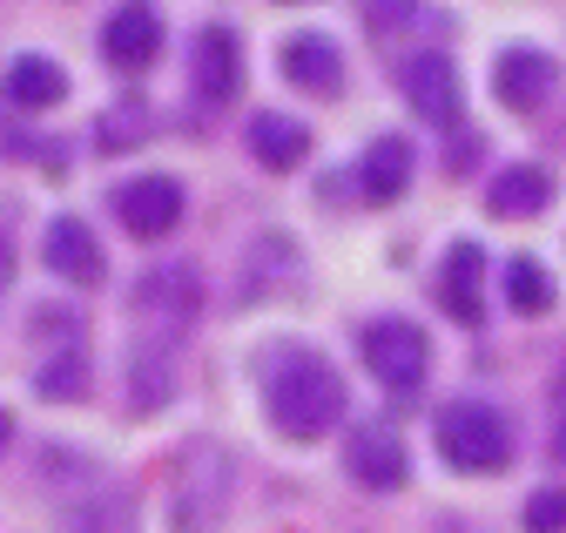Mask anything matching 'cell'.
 I'll use <instances>...</instances> for the list:
<instances>
[{
  "instance_id": "cell-1",
  "label": "cell",
  "mask_w": 566,
  "mask_h": 533,
  "mask_svg": "<svg viewBox=\"0 0 566 533\" xmlns=\"http://www.w3.org/2000/svg\"><path fill=\"white\" fill-rule=\"evenodd\" d=\"M263 412L283 439L297 446H317L324 432L344 426V378L324 352H304V345H276L263 352Z\"/></svg>"
},
{
  "instance_id": "cell-2",
  "label": "cell",
  "mask_w": 566,
  "mask_h": 533,
  "mask_svg": "<svg viewBox=\"0 0 566 533\" xmlns=\"http://www.w3.org/2000/svg\"><path fill=\"white\" fill-rule=\"evenodd\" d=\"M439 459L452 466V473H506L513 459V426L500 406H485V398H452V406H439Z\"/></svg>"
},
{
  "instance_id": "cell-3",
  "label": "cell",
  "mask_w": 566,
  "mask_h": 533,
  "mask_svg": "<svg viewBox=\"0 0 566 533\" xmlns=\"http://www.w3.org/2000/svg\"><path fill=\"white\" fill-rule=\"evenodd\" d=\"M128 311L135 324L149 331L142 345H182L189 338V324L202 311V278H196V263H156V271H142L135 291H128Z\"/></svg>"
},
{
  "instance_id": "cell-4",
  "label": "cell",
  "mask_w": 566,
  "mask_h": 533,
  "mask_svg": "<svg viewBox=\"0 0 566 533\" xmlns=\"http://www.w3.org/2000/svg\"><path fill=\"white\" fill-rule=\"evenodd\" d=\"M358 358H365V372L391 398H418L424 372H432V338H424V324L385 311V317H365L358 324Z\"/></svg>"
},
{
  "instance_id": "cell-5",
  "label": "cell",
  "mask_w": 566,
  "mask_h": 533,
  "mask_svg": "<svg viewBox=\"0 0 566 533\" xmlns=\"http://www.w3.org/2000/svg\"><path fill=\"white\" fill-rule=\"evenodd\" d=\"M108 210H115V223H122L135 243H156V237H169V230L189 217V189H182L176 176H128V182H115Z\"/></svg>"
},
{
  "instance_id": "cell-6",
  "label": "cell",
  "mask_w": 566,
  "mask_h": 533,
  "mask_svg": "<svg viewBox=\"0 0 566 533\" xmlns=\"http://www.w3.org/2000/svg\"><path fill=\"white\" fill-rule=\"evenodd\" d=\"M189 88L209 108H230L243 95V41H237V28H223V21L196 28V41H189Z\"/></svg>"
},
{
  "instance_id": "cell-7",
  "label": "cell",
  "mask_w": 566,
  "mask_h": 533,
  "mask_svg": "<svg viewBox=\"0 0 566 533\" xmlns=\"http://www.w3.org/2000/svg\"><path fill=\"white\" fill-rule=\"evenodd\" d=\"M398 88H405V102L418 108V122H432V128H452L459 108H465L459 69H452V54H439V48L405 54V61H398Z\"/></svg>"
},
{
  "instance_id": "cell-8",
  "label": "cell",
  "mask_w": 566,
  "mask_h": 533,
  "mask_svg": "<svg viewBox=\"0 0 566 533\" xmlns=\"http://www.w3.org/2000/svg\"><path fill=\"white\" fill-rule=\"evenodd\" d=\"M163 8L156 0H122V8L108 14V28H102V61L108 69H122V75H142L149 61L163 54Z\"/></svg>"
},
{
  "instance_id": "cell-9",
  "label": "cell",
  "mask_w": 566,
  "mask_h": 533,
  "mask_svg": "<svg viewBox=\"0 0 566 533\" xmlns=\"http://www.w3.org/2000/svg\"><path fill=\"white\" fill-rule=\"evenodd\" d=\"M41 263H48L61 284H88V291L108 278V250L88 230V217H54L48 237H41Z\"/></svg>"
},
{
  "instance_id": "cell-10",
  "label": "cell",
  "mask_w": 566,
  "mask_h": 533,
  "mask_svg": "<svg viewBox=\"0 0 566 533\" xmlns=\"http://www.w3.org/2000/svg\"><path fill=\"white\" fill-rule=\"evenodd\" d=\"M344 473L358 480V487H371V493H398L405 473H411V452H405V439L391 426H350V439H344Z\"/></svg>"
},
{
  "instance_id": "cell-11",
  "label": "cell",
  "mask_w": 566,
  "mask_h": 533,
  "mask_svg": "<svg viewBox=\"0 0 566 533\" xmlns=\"http://www.w3.org/2000/svg\"><path fill=\"white\" fill-rule=\"evenodd\" d=\"M553 82H559V69H553L546 48H506L500 61H492V95H500V108H513V115L546 108Z\"/></svg>"
},
{
  "instance_id": "cell-12",
  "label": "cell",
  "mask_w": 566,
  "mask_h": 533,
  "mask_svg": "<svg viewBox=\"0 0 566 533\" xmlns=\"http://www.w3.org/2000/svg\"><path fill=\"white\" fill-rule=\"evenodd\" d=\"M276 69H283V82H291V88H304L317 102L344 95V48L331 34H291V41H283V54H276Z\"/></svg>"
},
{
  "instance_id": "cell-13",
  "label": "cell",
  "mask_w": 566,
  "mask_h": 533,
  "mask_svg": "<svg viewBox=\"0 0 566 533\" xmlns=\"http://www.w3.org/2000/svg\"><path fill=\"white\" fill-rule=\"evenodd\" d=\"M243 143H250V156H256L263 169L291 176V169H304V156H311V128H304L297 115H283V108H256L250 128H243Z\"/></svg>"
},
{
  "instance_id": "cell-14",
  "label": "cell",
  "mask_w": 566,
  "mask_h": 533,
  "mask_svg": "<svg viewBox=\"0 0 566 533\" xmlns=\"http://www.w3.org/2000/svg\"><path fill=\"white\" fill-rule=\"evenodd\" d=\"M439 304L459 324H485V250L472 237H459L446 250V278H439Z\"/></svg>"
},
{
  "instance_id": "cell-15",
  "label": "cell",
  "mask_w": 566,
  "mask_h": 533,
  "mask_svg": "<svg viewBox=\"0 0 566 533\" xmlns=\"http://www.w3.org/2000/svg\"><path fill=\"white\" fill-rule=\"evenodd\" d=\"M411 189V143L405 136H378L365 156H358V196L365 203H398V196Z\"/></svg>"
},
{
  "instance_id": "cell-16",
  "label": "cell",
  "mask_w": 566,
  "mask_h": 533,
  "mask_svg": "<svg viewBox=\"0 0 566 533\" xmlns=\"http://www.w3.org/2000/svg\"><path fill=\"white\" fill-rule=\"evenodd\" d=\"M546 203H553V176H546L539 163H513V169L492 176V189H485V210H492V217H506V223H520V217H546Z\"/></svg>"
},
{
  "instance_id": "cell-17",
  "label": "cell",
  "mask_w": 566,
  "mask_h": 533,
  "mask_svg": "<svg viewBox=\"0 0 566 533\" xmlns=\"http://www.w3.org/2000/svg\"><path fill=\"white\" fill-rule=\"evenodd\" d=\"M67 102V69L54 54H21L8 69V108L34 115V108H61Z\"/></svg>"
},
{
  "instance_id": "cell-18",
  "label": "cell",
  "mask_w": 566,
  "mask_h": 533,
  "mask_svg": "<svg viewBox=\"0 0 566 533\" xmlns=\"http://www.w3.org/2000/svg\"><path fill=\"white\" fill-rule=\"evenodd\" d=\"M149 136H156V115H149V102H142V95H122V102H108L95 115V149H108V156L142 149Z\"/></svg>"
},
{
  "instance_id": "cell-19",
  "label": "cell",
  "mask_w": 566,
  "mask_h": 533,
  "mask_svg": "<svg viewBox=\"0 0 566 533\" xmlns=\"http://www.w3.org/2000/svg\"><path fill=\"white\" fill-rule=\"evenodd\" d=\"M34 398H48V406H75V398H88V345H67L48 365H34Z\"/></svg>"
},
{
  "instance_id": "cell-20",
  "label": "cell",
  "mask_w": 566,
  "mask_h": 533,
  "mask_svg": "<svg viewBox=\"0 0 566 533\" xmlns=\"http://www.w3.org/2000/svg\"><path fill=\"white\" fill-rule=\"evenodd\" d=\"M176 398V385H169V352L163 345H135V358H128V406L135 412H163Z\"/></svg>"
},
{
  "instance_id": "cell-21",
  "label": "cell",
  "mask_w": 566,
  "mask_h": 533,
  "mask_svg": "<svg viewBox=\"0 0 566 533\" xmlns=\"http://www.w3.org/2000/svg\"><path fill=\"white\" fill-rule=\"evenodd\" d=\"M506 304L526 311V317L553 311V278H546L539 257H513V263H506Z\"/></svg>"
},
{
  "instance_id": "cell-22",
  "label": "cell",
  "mask_w": 566,
  "mask_h": 533,
  "mask_svg": "<svg viewBox=\"0 0 566 533\" xmlns=\"http://www.w3.org/2000/svg\"><path fill=\"white\" fill-rule=\"evenodd\" d=\"M520 520H526V533H566V487H539Z\"/></svg>"
},
{
  "instance_id": "cell-23",
  "label": "cell",
  "mask_w": 566,
  "mask_h": 533,
  "mask_svg": "<svg viewBox=\"0 0 566 533\" xmlns=\"http://www.w3.org/2000/svg\"><path fill=\"white\" fill-rule=\"evenodd\" d=\"M418 14V0H365V21L385 34V28H398V21H411Z\"/></svg>"
},
{
  "instance_id": "cell-24",
  "label": "cell",
  "mask_w": 566,
  "mask_h": 533,
  "mask_svg": "<svg viewBox=\"0 0 566 533\" xmlns=\"http://www.w3.org/2000/svg\"><path fill=\"white\" fill-rule=\"evenodd\" d=\"M34 331H41V338H67L75 317H67V311H34Z\"/></svg>"
},
{
  "instance_id": "cell-25",
  "label": "cell",
  "mask_w": 566,
  "mask_h": 533,
  "mask_svg": "<svg viewBox=\"0 0 566 533\" xmlns=\"http://www.w3.org/2000/svg\"><path fill=\"white\" fill-rule=\"evenodd\" d=\"M8 284H14V237L0 230V291H8Z\"/></svg>"
},
{
  "instance_id": "cell-26",
  "label": "cell",
  "mask_w": 566,
  "mask_h": 533,
  "mask_svg": "<svg viewBox=\"0 0 566 533\" xmlns=\"http://www.w3.org/2000/svg\"><path fill=\"white\" fill-rule=\"evenodd\" d=\"M553 406H559V426H553V452L566 459V378H559V398H553Z\"/></svg>"
},
{
  "instance_id": "cell-27",
  "label": "cell",
  "mask_w": 566,
  "mask_h": 533,
  "mask_svg": "<svg viewBox=\"0 0 566 533\" xmlns=\"http://www.w3.org/2000/svg\"><path fill=\"white\" fill-rule=\"evenodd\" d=\"M8 446H14V412L0 406V452H8Z\"/></svg>"
},
{
  "instance_id": "cell-28",
  "label": "cell",
  "mask_w": 566,
  "mask_h": 533,
  "mask_svg": "<svg viewBox=\"0 0 566 533\" xmlns=\"http://www.w3.org/2000/svg\"><path fill=\"white\" fill-rule=\"evenodd\" d=\"M432 533H479V526H465V520H452V513H446V520H432Z\"/></svg>"
},
{
  "instance_id": "cell-29",
  "label": "cell",
  "mask_w": 566,
  "mask_h": 533,
  "mask_svg": "<svg viewBox=\"0 0 566 533\" xmlns=\"http://www.w3.org/2000/svg\"><path fill=\"white\" fill-rule=\"evenodd\" d=\"M283 8H304V0H283Z\"/></svg>"
}]
</instances>
